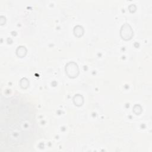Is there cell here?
<instances>
[{
	"mask_svg": "<svg viewBox=\"0 0 152 152\" xmlns=\"http://www.w3.org/2000/svg\"><path fill=\"white\" fill-rule=\"evenodd\" d=\"M121 35L123 39H129L132 36V31L128 24H125L123 25L121 30Z\"/></svg>",
	"mask_w": 152,
	"mask_h": 152,
	"instance_id": "1",
	"label": "cell"
}]
</instances>
